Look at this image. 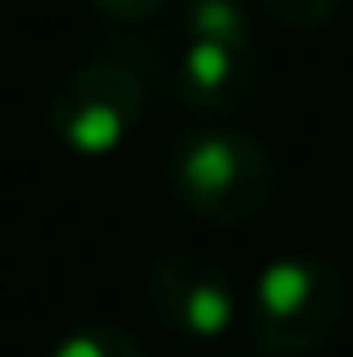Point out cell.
Instances as JSON below:
<instances>
[{
	"label": "cell",
	"mask_w": 353,
	"mask_h": 357,
	"mask_svg": "<svg viewBox=\"0 0 353 357\" xmlns=\"http://www.w3.org/2000/svg\"><path fill=\"white\" fill-rule=\"evenodd\" d=\"M163 176L176 208L213 227H245L263 218L276 195L267 145L236 127H186L168 149Z\"/></svg>",
	"instance_id": "1"
},
{
	"label": "cell",
	"mask_w": 353,
	"mask_h": 357,
	"mask_svg": "<svg viewBox=\"0 0 353 357\" xmlns=\"http://www.w3.org/2000/svg\"><path fill=\"white\" fill-rule=\"evenodd\" d=\"M349 317V280L322 253H281L245 298L249 340L263 357H313Z\"/></svg>",
	"instance_id": "2"
},
{
	"label": "cell",
	"mask_w": 353,
	"mask_h": 357,
	"mask_svg": "<svg viewBox=\"0 0 353 357\" xmlns=\"http://www.w3.org/2000/svg\"><path fill=\"white\" fill-rule=\"evenodd\" d=\"M145 118V86L118 59H87L59 77L45 109L50 136L82 158H105L127 145Z\"/></svg>",
	"instance_id": "3"
},
{
	"label": "cell",
	"mask_w": 353,
	"mask_h": 357,
	"mask_svg": "<svg viewBox=\"0 0 353 357\" xmlns=\"http://www.w3.org/2000/svg\"><path fill=\"white\" fill-rule=\"evenodd\" d=\"M145 303L163 331L186 344H213L236 326L240 298L231 276L200 249L159 253L145 271Z\"/></svg>",
	"instance_id": "4"
},
{
	"label": "cell",
	"mask_w": 353,
	"mask_h": 357,
	"mask_svg": "<svg viewBox=\"0 0 353 357\" xmlns=\"http://www.w3.org/2000/svg\"><path fill=\"white\" fill-rule=\"evenodd\" d=\"M267 82L258 41H181L172 59V96L190 114L231 118L245 114Z\"/></svg>",
	"instance_id": "5"
},
{
	"label": "cell",
	"mask_w": 353,
	"mask_h": 357,
	"mask_svg": "<svg viewBox=\"0 0 353 357\" xmlns=\"http://www.w3.org/2000/svg\"><path fill=\"white\" fill-rule=\"evenodd\" d=\"M50 357H150V353L118 321H82L59 335Z\"/></svg>",
	"instance_id": "6"
},
{
	"label": "cell",
	"mask_w": 353,
	"mask_h": 357,
	"mask_svg": "<svg viewBox=\"0 0 353 357\" xmlns=\"http://www.w3.org/2000/svg\"><path fill=\"white\" fill-rule=\"evenodd\" d=\"M263 5L276 23L294 27V32H317L345 9V0H263Z\"/></svg>",
	"instance_id": "7"
},
{
	"label": "cell",
	"mask_w": 353,
	"mask_h": 357,
	"mask_svg": "<svg viewBox=\"0 0 353 357\" xmlns=\"http://www.w3.org/2000/svg\"><path fill=\"white\" fill-rule=\"evenodd\" d=\"M100 14L118 18V23H141V18H154L172 5V0H91Z\"/></svg>",
	"instance_id": "8"
},
{
	"label": "cell",
	"mask_w": 353,
	"mask_h": 357,
	"mask_svg": "<svg viewBox=\"0 0 353 357\" xmlns=\"http://www.w3.org/2000/svg\"><path fill=\"white\" fill-rule=\"evenodd\" d=\"M227 357H263V353H258V349H254V353H227Z\"/></svg>",
	"instance_id": "9"
}]
</instances>
